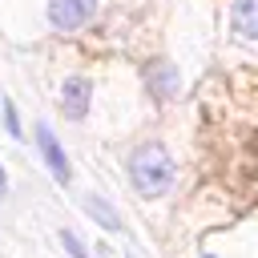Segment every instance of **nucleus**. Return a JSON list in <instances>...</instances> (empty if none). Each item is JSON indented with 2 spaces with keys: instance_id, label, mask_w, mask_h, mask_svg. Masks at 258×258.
<instances>
[{
  "instance_id": "obj_1",
  "label": "nucleus",
  "mask_w": 258,
  "mask_h": 258,
  "mask_svg": "<svg viewBox=\"0 0 258 258\" xmlns=\"http://www.w3.org/2000/svg\"><path fill=\"white\" fill-rule=\"evenodd\" d=\"M125 173H129V181H133V189H137L141 198H161V194H169V189H173V177H177L173 157H169V149H165L161 141L137 145V149L129 153V161H125Z\"/></svg>"
},
{
  "instance_id": "obj_2",
  "label": "nucleus",
  "mask_w": 258,
  "mask_h": 258,
  "mask_svg": "<svg viewBox=\"0 0 258 258\" xmlns=\"http://www.w3.org/2000/svg\"><path fill=\"white\" fill-rule=\"evenodd\" d=\"M97 4L101 0H48V24L56 32H73V28H81V24L93 20Z\"/></svg>"
},
{
  "instance_id": "obj_3",
  "label": "nucleus",
  "mask_w": 258,
  "mask_h": 258,
  "mask_svg": "<svg viewBox=\"0 0 258 258\" xmlns=\"http://www.w3.org/2000/svg\"><path fill=\"white\" fill-rule=\"evenodd\" d=\"M36 149H40L48 173H52L60 185H69V181H73V165H69V157H64V149H60V141H56V133H52L48 125H36Z\"/></svg>"
},
{
  "instance_id": "obj_4",
  "label": "nucleus",
  "mask_w": 258,
  "mask_h": 258,
  "mask_svg": "<svg viewBox=\"0 0 258 258\" xmlns=\"http://www.w3.org/2000/svg\"><path fill=\"white\" fill-rule=\"evenodd\" d=\"M89 105H93V85H89V77H64V85H60V113H64L69 121H81V117L89 113Z\"/></svg>"
},
{
  "instance_id": "obj_5",
  "label": "nucleus",
  "mask_w": 258,
  "mask_h": 258,
  "mask_svg": "<svg viewBox=\"0 0 258 258\" xmlns=\"http://www.w3.org/2000/svg\"><path fill=\"white\" fill-rule=\"evenodd\" d=\"M145 85H149V97L153 101H169L177 89H181V77L169 60H149L145 64Z\"/></svg>"
},
{
  "instance_id": "obj_6",
  "label": "nucleus",
  "mask_w": 258,
  "mask_h": 258,
  "mask_svg": "<svg viewBox=\"0 0 258 258\" xmlns=\"http://www.w3.org/2000/svg\"><path fill=\"white\" fill-rule=\"evenodd\" d=\"M230 24L242 40H258V0H230Z\"/></svg>"
},
{
  "instance_id": "obj_7",
  "label": "nucleus",
  "mask_w": 258,
  "mask_h": 258,
  "mask_svg": "<svg viewBox=\"0 0 258 258\" xmlns=\"http://www.w3.org/2000/svg\"><path fill=\"white\" fill-rule=\"evenodd\" d=\"M85 210H89V218H93L97 226H105L109 234H117V230H121V214H117V210H113L101 194H93V198L85 202Z\"/></svg>"
},
{
  "instance_id": "obj_8",
  "label": "nucleus",
  "mask_w": 258,
  "mask_h": 258,
  "mask_svg": "<svg viewBox=\"0 0 258 258\" xmlns=\"http://www.w3.org/2000/svg\"><path fill=\"white\" fill-rule=\"evenodd\" d=\"M0 109H4V125H8V137H20L24 129H20V117H16V105H12L8 97H0Z\"/></svg>"
},
{
  "instance_id": "obj_9",
  "label": "nucleus",
  "mask_w": 258,
  "mask_h": 258,
  "mask_svg": "<svg viewBox=\"0 0 258 258\" xmlns=\"http://www.w3.org/2000/svg\"><path fill=\"white\" fill-rule=\"evenodd\" d=\"M56 238H60V246H64V250H69L73 258H89V250H85V242H81V238H77L73 230H60Z\"/></svg>"
},
{
  "instance_id": "obj_10",
  "label": "nucleus",
  "mask_w": 258,
  "mask_h": 258,
  "mask_svg": "<svg viewBox=\"0 0 258 258\" xmlns=\"http://www.w3.org/2000/svg\"><path fill=\"white\" fill-rule=\"evenodd\" d=\"M8 198V173H4V165H0V202Z\"/></svg>"
},
{
  "instance_id": "obj_11",
  "label": "nucleus",
  "mask_w": 258,
  "mask_h": 258,
  "mask_svg": "<svg viewBox=\"0 0 258 258\" xmlns=\"http://www.w3.org/2000/svg\"><path fill=\"white\" fill-rule=\"evenodd\" d=\"M202 258H218V254H202Z\"/></svg>"
}]
</instances>
